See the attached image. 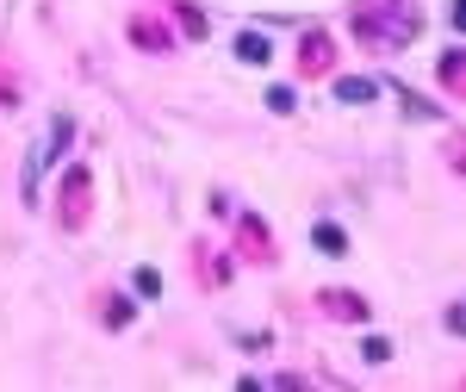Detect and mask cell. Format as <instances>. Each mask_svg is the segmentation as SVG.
Returning <instances> with one entry per match:
<instances>
[{
  "label": "cell",
  "mask_w": 466,
  "mask_h": 392,
  "mask_svg": "<svg viewBox=\"0 0 466 392\" xmlns=\"http://www.w3.org/2000/svg\"><path fill=\"white\" fill-rule=\"evenodd\" d=\"M131 286H137L143 299H162V274H156V268H137V274H131Z\"/></svg>",
  "instance_id": "52a82bcc"
},
{
  "label": "cell",
  "mask_w": 466,
  "mask_h": 392,
  "mask_svg": "<svg viewBox=\"0 0 466 392\" xmlns=\"http://www.w3.org/2000/svg\"><path fill=\"white\" fill-rule=\"evenodd\" d=\"M324 63H330V38L311 31V38H305V69H324Z\"/></svg>",
  "instance_id": "8992f818"
},
{
  "label": "cell",
  "mask_w": 466,
  "mask_h": 392,
  "mask_svg": "<svg viewBox=\"0 0 466 392\" xmlns=\"http://www.w3.org/2000/svg\"><path fill=\"white\" fill-rule=\"evenodd\" d=\"M236 63H249V69H267V63H274V38H261V31H242V38H236Z\"/></svg>",
  "instance_id": "3957f363"
},
{
  "label": "cell",
  "mask_w": 466,
  "mask_h": 392,
  "mask_svg": "<svg viewBox=\"0 0 466 392\" xmlns=\"http://www.w3.org/2000/svg\"><path fill=\"white\" fill-rule=\"evenodd\" d=\"M336 100H343V107H373V100H379V81H373V75H343V81H336Z\"/></svg>",
  "instance_id": "7a4b0ae2"
},
{
  "label": "cell",
  "mask_w": 466,
  "mask_h": 392,
  "mask_svg": "<svg viewBox=\"0 0 466 392\" xmlns=\"http://www.w3.org/2000/svg\"><path fill=\"white\" fill-rule=\"evenodd\" d=\"M181 25H187V38H206V13H193V6H181Z\"/></svg>",
  "instance_id": "9c48e42d"
},
{
  "label": "cell",
  "mask_w": 466,
  "mask_h": 392,
  "mask_svg": "<svg viewBox=\"0 0 466 392\" xmlns=\"http://www.w3.org/2000/svg\"><path fill=\"white\" fill-rule=\"evenodd\" d=\"M360 355L379 368V362H392V343H386V337H360Z\"/></svg>",
  "instance_id": "ba28073f"
},
{
  "label": "cell",
  "mask_w": 466,
  "mask_h": 392,
  "mask_svg": "<svg viewBox=\"0 0 466 392\" xmlns=\"http://www.w3.org/2000/svg\"><path fill=\"white\" fill-rule=\"evenodd\" d=\"M311 243H318L324 256H349V231H343V225H330V218H318V225H311Z\"/></svg>",
  "instance_id": "277c9868"
},
{
  "label": "cell",
  "mask_w": 466,
  "mask_h": 392,
  "mask_svg": "<svg viewBox=\"0 0 466 392\" xmlns=\"http://www.w3.org/2000/svg\"><path fill=\"white\" fill-rule=\"evenodd\" d=\"M318 305H324L330 318H349V324H367V318H373V305H367L360 293H343V286H330V293H324Z\"/></svg>",
  "instance_id": "6da1fadb"
},
{
  "label": "cell",
  "mask_w": 466,
  "mask_h": 392,
  "mask_svg": "<svg viewBox=\"0 0 466 392\" xmlns=\"http://www.w3.org/2000/svg\"><path fill=\"white\" fill-rule=\"evenodd\" d=\"M267 113H280V119H286V113H299V94H292L286 81H274V88H267Z\"/></svg>",
  "instance_id": "5b68a950"
}]
</instances>
